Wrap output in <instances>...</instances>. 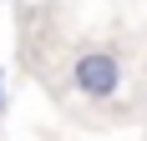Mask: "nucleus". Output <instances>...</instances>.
<instances>
[{
	"label": "nucleus",
	"mask_w": 147,
	"mask_h": 141,
	"mask_svg": "<svg viewBox=\"0 0 147 141\" xmlns=\"http://www.w3.org/2000/svg\"><path fill=\"white\" fill-rule=\"evenodd\" d=\"M0 91H5V81H0Z\"/></svg>",
	"instance_id": "f03ea898"
},
{
	"label": "nucleus",
	"mask_w": 147,
	"mask_h": 141,
	"mask_svg": "<svg viewBox=\"0 0 147 141\" xmlns=\"http://www.w3.org/2000/svg\"><path fill=\"white\" fill-rule=\"evenodd\" d=\"M127 81V61L107 45H86L71 56V86L81 91L86 101H112Z\"/></svg>",
	"instance_id": "f257e3e1"
}]
</instances>
